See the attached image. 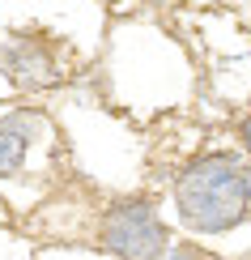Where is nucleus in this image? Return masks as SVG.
Wrapping results in <instances>:
<instances>
[{
    "label": "nucleus",
    "mask_w": 251,
    "mask_h": 260,
    "mask_svg": "<svg viewBox=\"0 0 251 260\" xmlns=\"http://www.w3.org/2000/svg\"><path fill=\"white\" fill-rule=\"evenodd\" d=\"M174 209L192 235H226L251 213V167L230 149L196 154L174 175Z\"/></svg>",
    "instance_id": "obj_1"
},
{
    "label": "nucleus",
    "mask_w": 251,
    "mask_h": 260,
    "mask_svg": "<svg viewBox=\"0 0 251 260\" xmlns=\"http://www.w3.org/2000/svg\"><path fill=\"white\" fill-rule=\"evenodd\" d=\"M98 243L119 260H158L170 243V231L162 222V213L154 209V201L128 197V201H115L102 213Z\"/></svg>",
    "instance_id": "obj_2"
},
{
    "label": "nucleus",
    "mask_w": 251,
    "mask_h": 260,
    "mask_svg": "<svg viewBox=\"0 0 251 260\" xmlns=\"http://www.w3.org/2000/svg\"><path fill=\"white\" fill-rule=\"evenodd\" d=\"M0 73L21 94H43V90H56L68 77V60H64V51L51 39L17 35V39L0 43Z\"/></svg>",
    "instance_id": "obj_3"
},
{
    "label": "nucleus",
    "mask_w": 251,
    "mask_h": 260,
    "mask_svg": "<svg viewBox=\"0 0 251 260\" xmlns=\"http://www.w3.org/2000/svg\"><path fill=\"white\" fill-rule=\"evenodd\" d=\"M43 128V115L39 111H13L0 120V179L5 175H17L30 158V141L39 137Z\"/></svg>",
    "instance_id": "obj_4"
},
{
    "label": "nucleus",
    "mask_w": 251,
    "mask_h": 260,
    "mask_svg": "<svg viewBox=\"0 0 251 260\" xmlns=\"http://www.w3.org/2000/svg\"><path fill=\"white\" fill-rule=\"evenodd\" d=\"M158 260H209V256H204L196 243H166V252H162Z\"/></svg>",
    "instance_id": "obj_5"
},
{
    "label": "nucleus",
    "mask_w": 251,
    "mask_h": 260,
    "mask_svg": "<svg viewBox=\"0 0 251 260\" xmlns=\"http://www.w3.org/2000/svg\"><path fill=\"white\" fill-rule=\"evenodd\" d=\"M238 141H243V158L251 167V115H243V124H238Z\"/></svg>",
    "instance_id": "obj_6"
}]
</instances>
